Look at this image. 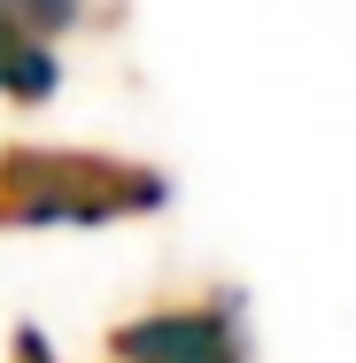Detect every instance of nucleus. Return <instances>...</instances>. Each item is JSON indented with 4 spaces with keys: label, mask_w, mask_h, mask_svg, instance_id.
I'll list each match as a JSON object with an SVG mask.
<instances>
[{
    "label": "nucleus",
    "mask_w": 356,
    "mask_h": 363,
    "mask_svg": "<svg viewBox=\"0 0 356 363\" xmlns=\"http://www.w3.org/2000/svg\"><path fill=\"white\" fill-rule=\"evenodd\" d=\"M0 93H8V101H47V93H55L47 39H31V31L8 16V0H0Z\"/></svg>",
    "instance_id": "3"
},
{
    "label": "nucleus",
    "mask_w": 356,
    "mask_h": 363,
    "mask_svg": "<svg viewBox=\"0 0 356 363\" xmlns=\"http://www.w3.org/2000/svg\"><path fill=\"white\" fill-rule=\"evenodd\" d=\"M77 8H85V0H8V16H16L31 39H55V31H70V23H77Z\"/></svg>",
    "instance_id": "4"
},
{
    "label": "nucleus",
    "mask_w": 356,
    "mask_h": 363,
    "mask_svg": "<svg viewBox=\"0 0 356 363\" xmlns=\"http://www.w3.org/2000/svg\"><path fill=\"white\" fill-rule=\"evenodd\" d=\"M109 356L117 363H248V340H240V317L232 301H178V309H147V317H124L109 333Z\"/></svg>",
    "instance_id": "2"
},
{
    "label": "nucleus",
    "mask_w": 356,
    "mask_h": 363,
    "mask_svg": "<svg viewBox=\"0 0 356 363\" xmlns=\"http://www.w3.org/2000/svg\"><path fill=\"white\" fill-rule=\"evenodd\" d=\"M8 363H55L47 333H39V325H16V333H8Z\"/></svg>",
    "instance_id": "5"
},
{
    "label": "nucleus",
    "mask_w": 356,
    "mask_h": 363,
    "mask_svg": "<svg viewBox=\"0 0 356 363\" xmlns=\"http://www.w3.org/2000/svg\"><path fill=\"white\" fill-rule=\"evenodd\" d=\"M171 201V178L101 147H0V232L124 224Z\"/></svg>",
    "instance_id": "1"
}]
</instances>
